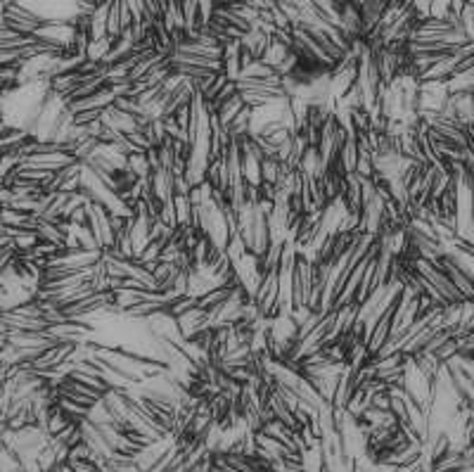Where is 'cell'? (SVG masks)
I'll list each match as a JSON object with an SVG mask.
<instances>
[{
  "mask_svg": "<svg viewBox=\"0 0 474 472\" xmlns=\"http://www.w3.org/2000/svg\"><path fill=\"white\" fill-rule=\"evenodd\" d=\"M126 166H129L138 178H150L152 176V164H150L147 152H131L129 157H126Z\"/></svg>",
  "mask_w": 474,
  "mask_h": 472,
  "instance_id": "6",
  "label": "cell"
},
{
  "mask_svg": "<svg viewBox=\"0 0 474 472\" xmlns=\"http://www.w3.org/2000/svg\"><path fill=\"white\" fill-rule=\"evenodd\" d=\"M112 45H114V38H109V36L93 38V41H90V45H88L86 60H88V62H95V65H102V62L107 60Z\"/></svg>",
  "mask_w": 474,
  "mask_h": 472,
  "instance_id": "5",
  "label": "cell"
},
{
  "mask_svg": "<svg viewBox=\"0 0 474 472\" xmlns=\"http://www.w3.org/2000/svg\"><path fill=\"white\" fill-rule=\"evenodd\" d=\"M147 299V290H114V306L119 311H129L140 301Z\"/></svg>",
  "mask_w": 474,
  "mask_h": 472,
  "instance_id": "4",
  "label": "cell"
},
{
  "mask_svg": "<svg viewBox=\"0 0 474 472\" xmlns=\"http://www.w3.org/2000/svg\"><path fill=\"white\" fill-rule=\"evenodd\" d=\"M232 287H228V285H216V287H211L209 292H204L200 299H197V306L200 309H204V311H209V313H214L216 309H221L225 301H228L230 297H232Z\"/></svg>",
  "mask_w": 474,
  "mask_h": 472,
  "instance_id": "2",
  "label": "cell"
},
{
  "mask_svg": "<svg viewBox=\"0 0 474 472\" xmlns=\"http://www.w3.org/2000/svg\"><path fill=\"white\" fill-rule=\"evenodd\" d=\"M36 235H38V240H45V242H53V245H60V247H65L67 232H65V228H62V223L38 221Z\"/></svg>",
  "mask_w": 474,
  "mask_h": 472,
  "instance_id": "3",
  "label": "cell"
},
{
  "mask_svg": "<svg viewBox=\"0 0 474 472\" xmlns=\"http://www.w3.org/2000/svg\"><path fill=\"white\" fill-rule=\"evenodd\" d=\"M197 299L200 297H195V294H178V297L166 306V313L173 316V318H181L183 313L193 311V309L197 306Z\"/></svg>",
  "mask_w": 474,
  "mask_h": 472,
  "instance_id": "8",
  "label": "cell"
},
{
  "mask_svg": "<svg viewBox=\"0 0 474 472\" xmlns=\"http://www.w3.org/2000/svg\"><path fill=\"white\" fill-rule=\"evenodd\" d=\"M244 107H247V104H244V100H242V95L237 93V95H232L230 100H225L223 104H218L216 112H218V119H221V124L228 126L232 119H235L237 112H242Z\"/></svg>",
  "mask_w": 474,
  "mask_h": 472,
  "instance_id": "7",
  "label": "cell"
},
{
  "mask_svg": "<svg viewBox=\"0 0 474 472\" xmlns=\"http://www.w3.org/2000/svg\"><path fill=\"white\" fill-rule=\"evenodd\" d=\"M74 161H79V159L69 152H43V154H31V157H26L22 161V166L41 168V171H48V173H58L62 168H67L69 164H74Z\"/></svg>",
  "mask_w": 474,
  "mask_h": 472,
  "instance_id": "1",
  "label": "cell"
}]
</instances>
